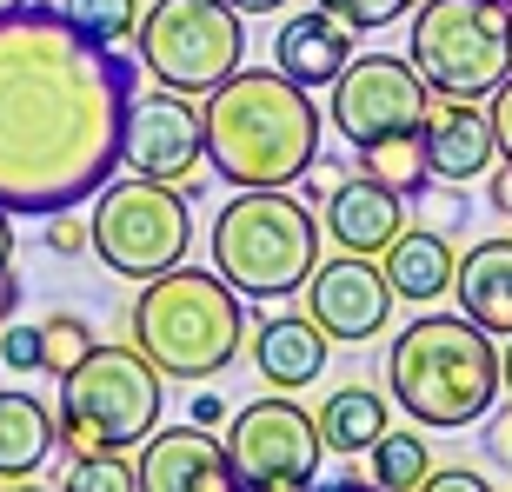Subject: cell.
Listing matches in <instances>:
<instances>
[{"instance_id": "6da1fadb", "label": "cell", "mask_w": 512, "mask_h": 492, "mask_svg": "<svg viewBox=\"0 0 512 492\" xmlns=\"http://www.w3.org/2000/svg\"><path fill=\"white\" fill-rule=\"evenodd\" d=\"M133 60L74 20L27 0L0 14V207H87L120 173Z\"/></svg>"}, {"instance_id": "7a4b0ae2", "label": "cell", "mask_w": 512, "mask_h": 492, "mask_svg": "<svg viewBox=\"0 0 512 492\" xmlns=\"http://www.w3.org/2000/svg\"><path fill=\"white\" fill-rule=\"evenodd\" d=\"M200 140L227 187H293L320 160V107L280 67H233L200 107Z\"/></svg>"}, {"instance_id": "3957f363", "label": "cell", "mask_w": 512, "mask_h": 492, "mask_svg": "<svg viewBox=\"0 0 512 492\" xmlns=\"http://www.w3.org/2000/svg\"><path fill=\"white\" fill-rule=\"evenodd\" d=\"M386 386L413 426L433 433L479 426L499 399V340L466 313H419L386 346Z\"/></svg>"}, {"instance_id": "277c9868", "label": "cell", "mask_w": 512, "mask_h": 492, "mask_svg": "<svg viewBox=\"0 0 512 492\" xmlns=\"http://www.w3.org/2000/svg\"><path fill=\"white\" fill-rule=\"evenodd\" d=\"M133 346L160 366V379H220L247 346V293H233L207 266H167L140 280V300L127 313Z\"/></svg>"}, {"instance_id": "5b68a950", "label": "cell", "mask_w": 512, "mask_h": 492, "mask_svg": "<svg viewBox=\"0 0 512 492\" xmlns=\"http://www.w3.org/2000/svg\"><path fill=\"white\" fill-rule=\"evenodd\" d=\"M320 266V220L286 187H240L213 213V273L247 300H293Z\"/></svg>"}, {"instance_id": "8992f818", "label": "cell", "mask_w": 512, "mask_h": 492, "mask_svg": "<svg viewBox=\"0 0 512 492\" xmlns=\"http://www.w3.org/2000/svg\"><path fill=\"white\" fill-rule=\"evenodd\" d=\"M167 379L140 346H87V360L60 373V413L54 433L74 459L87 453H127L160 426Z\"/></svg>"}, {"instance_id": "52a82bcc", "label": "cell", "mask_w": 512, "mask_h": 492, "mask_svg": "<svg viewBox=\"0 0 512 492\" xmlns=\"http://www.w3.org/2000/svg\"><path fill=\"white\" fill-rule=\"evenodd\" d=\"M406 60L433 94L486 100L512 74V7L506 0H419Z\"/></svg>"}, {"instance_id": "ba28073f", "label": "cell", "mask_w": 512, "mask_h": 492, "mask_svg": "<svg viewBox=\"0 0 512 492\" xmlns=\"http://www.w3.org/2000/svg\"><path fill=\"white\" fill-rule=\"evenodd\" d=\"M94 253L107 273L120 280H153V273H167V266L187 260L193 246V207L187 193L173 187V180H147V173H133L127 180H107L94 193Z\"/></svg>"}, {"instance_id": "9c48e42d", "label": "cell", "mask_w": 512, "mask_h": 492, "mask_svg": "<svg viewBox=\"0 0 512 492\" xmlns=\"http://www.w3.org/2000/svg\"><path fill=\"white\" fill-rule=\"evenodd\" d=\"M240 7L227 0H153L140 20V67L167 94L207 100L220 80L247 60V27Z\"/></svg>"}, {"instance_id": "30bf717a", "label": "cell", "mask_w": 512, "mask_h": 492, "mask_svg": "<svg viewBox=\"0 0 512 492\" xmlns=\"http://www.w3.org/2000/svg\"><path fill=\"white\" fill-rule=\"evenodd\" d=\"M227 459H233V473H240V486L300 492L320 479V459H326L320 419L273 386L266 399H247L227 419Z\"/></svg>"}, {"instance_id": "8fae6325", "label": "cell", "mask_w": 512, "mask_h": 492, "mask_svg": "<svg viewBox=\"0 0 512 492\" xmlns=\"http://www.w3.org/2000/svg\"><path fill=\"white\" fill-rule=\"evenodd\" d=\"M426 100H433V87L419 80L413 60L360 54L333 74V127H340V140H353V147L386 140V133H419Z\"/></svg>"}, {"instance_id": "7c38bea8", "label": "cell", "mask_w": 512, "mask_h": 492, "mask_svg": "<svg viewBox=\"0 0 512 492\" xmlns=\"http://www.w3.org/2000/svg\"><path fill=\"white\" fill-rule=\"evenodd\" d=\"M306 313L320 320L326 340L360 346L373 333H386L393 320V286L373 266V253H340V260H320L313 280H306Z\"/></svg>"}, {"instance_id": "4fadbf2b", "label": "cell", "mask_w": 512, "mask_h": 492, "mask_svg": "<svg viewBox=\"0 0 512 492\" xmlns=\"http://www.w3.org/2000/svg\"><path fill=\"white\" fill-rule=\"evenodd\" d=\"M207 160L200 140V114L187 107V94H133L127 100V133H120V167L147 173V180H187Z\"/></svg>"}, {"instance_id": "5bb4252c", "label": "cell", "mask_w": 512, "mask_h": 492, "mask_svg": "<svg viewBox=\"0 0 512 492\" xmlns=\"http://www.w3.org/2000/svg\"><path fill=\"white\" fill-rule=\"evenodd\" d=\"M140 492H233L240 473L227 459V439H213L207 426H153L140 446Z\"/></svg>"}, {"instance_id": "9a60e30c", "label": "cell", "mask_w": 512, "mask_h": 492, "mask_svg": "<svg viewBox=\"0 0 512 492\" xmlns=\"http://www.w3.org/2000/svg\"><path fill=\"white\" fill-rule=\"evenodd\" d=\"M419 147H426L433 180H453V187H459V180H479V173L499 160L486 107H479V100H453V94H433V100H426Z\"/></svg>"}, {"instance_id": "2e32d148", "label": "cell", "mask_w": 512, "mask_h": 492, "mask_svg": "<svg viewBox=\"0 0 512 492\" xmlns=\"http://www.w3.org/2000/svg\"><path fill=\"white\" fill-rule=\"evenodd\" d=\"M346 60H353V27L340 14H326V7L280 20V34H273V67L286 80H300V87H333V74Z\"/></svg>"}, {"instance_id": "e0dca14e", "label": "cell", "mask_w": 512, "mask_h": 492, "mask_svg": "<svg viewBox=\"0 0 512 492\" xmlns=\"http://www.w3.org/2000/svg\"><path fill=\"white\" fill-rule=\"evenodd\" d=\"M399 227H406V193L380 187L373 173L340 180V187L326 193V233H333L340 253H380Z\"/></svg>"}, {"instance_id": "ac0fdd59", "label": "cell", "mask_w": 512, "mask_h": 492, "mask_svg": "<svg viewBox=\"0 0 512 492\" xmlns=\"http://www.w3.org/2000/svg\"><path fill=\"white\" fill-rule=\"evenodd\" d=\"M253 366H260L266 386H280V393H300L313 379L326 373V333L313 313H273L260 320L253 333Z\"/></svg>"}, {"instance_id": "d6986e66", "label": "cell", "mask_w": 512, "mask_h": 492, "mask_svg": "<svg viewBox=\"0 0 512 492\" xmlns=\"http://www.w3.org/2000/svg\"><path fill=\"white\" fill-rule=\"evenodd\" d=\"M453 266H459V253L433 227H399L380 246V273L393 286V300H446L453 293Z\"/></svg>"}, {"instance_id": "ffe728a7", "label": "cell", "mask_w": 512, "mask_h": 492, "mask_svg": "<svg viewBox=\"0 0 512 492\" xmlns=\"http://www.w3.org/2000/svg\"><path fill=\"white\" fill-rule=\"evenodd\" d=\"M453 293L466 320L486 326L493 340H506L512 333V240H479L453 266Z\"/></svg>"}, {"instance_id": "44dd1931", "label": "cell", "mask_w": 512, "mask_h": 492, "mask_svg": "<svg viewBox=\"0 0 512 492\" xmlns=\"http://www.w3.org/2000/svg\"><path fill=\"white\" fill-rule=\"evenodd\" d=\"M54 446H60L54 406H40V399L20 393V386H0V479H7V486L40 479V466H47Z\"/></svg>"}, {"instance_id": "7402d4cb", "label": "cell", "mask_w": 512, "mask_h": 492, "mask_svg": "<svg viewBox=\"0 0 512 492\" xmlns=\"http://www.w3.org/2000/svg\"><path fill=\"white\" fill-rule=\"evenodd\" d=\"M386 406L373 386H340V393L320 406V439H326V453H340V459H360L373 439L386 433Z\"/></svg>"}, {"instance_id": "603a6c76", "label": "cell", "mask_w": 512, "mask_h": 492, "mask_svg": "<svg viewBox=\"0 0 512 492\" xmlns=\"http://www.w3.org/2000/svg\"><path fill=\"white\" fill-rule=\"evenodd\" d=\"M360 153V173H373L380 187H393V193H426V180H433V167H426V147H419V133H386V140H366V147H353Z\"/></svg>"}, {"instance_id": "cb8c5ba5", "label": "cell", "mask_w": 512, "mask_h": 492, "mask_svg": "<svg viewBox=\"0 0 512 492\" xmlns=\"http://www.w3.org/2000/svg\"><path fill=\"white\" fill-rule=\"evenodd\" d=\"M426 466H433V453H426L419 433H393V426H386V433L366 446V479L380 492H419Z\"/></svg>"}, {"instance_id": "d4e9b609", "label": "cell", "mask_w": 512, "mask_h": 492, "mask_svg": "<svg viewBox=\"0 0 512 492\" xmlns=\"http://www.w3.org/2000/svg\"><path fill=\"white\" fill-rule=\"evenodd\" d=\"M87 346H94V333H87V320L80 313H47L40 320V373H67V366L87 360Z\"/></svg>"}, {"instance_id": "484cf974", "label": "cell", "mask_w": 512, "mask_h": 492, "mask_svg": "<svg viewBox=\"0 0 512 492\" xmlns=\"http://www.w3.org/2000/svg\"><path fill=\"white\" fill-rule=\"evenodd\" d=\"M60 14L74 20L80 34H94V40H127L133 27H140V0H60Z\"/></svg>"}, {"instance_id": "4316f807", "label": "cell", "mask_w": 512, "mask_h": 492, "mask_svg": "<svg viewBox=\"0 0 512 492\" xmlns=\"http://www.w3.org/2000/svg\"><path fill=\"white\" fill-rule=\"evenodd\" d=\"M67 492H140V473L120 453H87V459H74Z\"/></svg>"}, {"instance_id": "83f0119b", "label": "cell", "mask_w": 512, "mask_h": 492, "mask_svg": "<svg viewBox=\"0 0 512 492\" xmlns=\"http://www.w3.org/2000/svg\"><path fill=\"white\" fill-rule=\"evenodd\" d=\"M313 7L340 14L346 27H353V34H380V27L406 20V7H419V0H313Z\"/></svg>"}, {"instance_id": "f1b7e54d", "label": "cell", "mask_w": 512, "mask_h": 492, "mask_svg": "<svg viewBox=\"0 0 512 492\" xmlns=\"http://www.w3.org/2000/svg\"><path fill=\"white\" fill-rule=\"evenodd\" d=\"M40 220H47V246H54L60 260H80V253L94 246V227H87L80 207H54V213H40Z\"/></svg>"}, {"instance_id": "f546056e", "label": "cell", "mask_w": 512, "mask_h": 492, "mask_svg": "<svg viewBox=\"0 0 512 492\" xmlns=\"http://www.w3.org/2000/svg\"><path fill=\"white\" fill-rule=\"evenodd\" d=\"M0 366L7 373H40V326L0 320Z\"/></svg>"}, {"instance_id": "4dcf8cb0", "label": "cell", "mask_w": 512, "mask_h": 492, "mask_svg": "<svg viewBox=\"0 0 512 492\" xmlns=\"http://www.w3.org/2000/svg\"><path fill=\"white\" fill-rule=\"evenodd\" d=\"M486 120H493V147H499V160L512 167V74L499 80L493 94H486Z\"/></svg>"}, {"instance_id": "1f68e13d", "label": "cell", "mask_w": 512, "mask_h": 492, "mask_svg": "<svg viewBox=\"0 0 512 492\" xmlns=\"http://www.w3.org/2000/svg\"><path fill=\"white\" fill-rule=\"evenodd\" d=\"M493 479L486 473H473V466H453V473H433L426 466V479H419V492H486Z\"/></svg>"}, {"instance_id": "d6a6232c", "label": "cell", "mask_w": 512, "mask_h": 492, "mask_svg": "<svg viewBox=\"0 0 512 492\" xmlns=\"http://www.w3.org/2000/svg\"><path fill=\"white\" fill-rule=\"evenodd\" d=\"M14 306H20V273L0 266V320H14Z\"/></svg>"}, {"instance_id": "836d02e7", "label": "cell", "mask_w": 512, "mask_h": 492, "mask_svg": "<svg viewBox=\"0 0 512 492\" xmlns=\"http://www.w3.org/2000/svg\"><path fill=\"white\" fill-rule=\"evenodd\" d=\"M220 419H227V399H213V393L193 399V426H220Z\"/></svg>"}, {"instance_id": "e575fe53", "label": "cell", "mask_w": 512, "mask_h": 492, "mask_svg": "<svg viewBox=\"0 0 512 492\" xmlns=\"http://www.w3.org/2000/svg\"><path fill=\"white\" fill-rule=\"evenodd\" d=\"M0 266H14V213L0 207Z\"/></svg>"}, {"instance_id": "d590c367", "label": "cell", "mask_w": 512, "mask_h": 492, "mask_svg": "<svg viewBox=\"0 0 512 492\" xmlns=\"http://www.w3.org/2000/svg\"><path fill=\"white\" fill-rule=\"evenodd\" d=\"M227 7H240V14H280L286 0H227Z\"/></svg>"}, {"instance_id": "8d00e7d4", "label": "cell", "mask_w": 512, "mask_h": 492, "mask_svg": "<svg viewBox=\"0 0 512 492\" xmlns=\"http://www.w3.org/2000/svg\"><path fill=\"white\" fill-rule=\"evenodd\" d=\"M499 393H512V333H506V346H499Z\"/></svg>"}, {"instance_id": "74e56055", "label": "cell", "mask_w": 512, "mask_h": 492, "mask_svg": "<svg viewBox=\"0 0 512 492\" xmlns=\"http://www.w3.org/2000/svg\"><path fill=\"white\" fill-rule=\"evenodd\" d=\"M14 7H27V0H0V14H14Z\"/></svg>"}, {"instance_id": "f35d334b", "label": "cell", "mask_w": 512, "mask_h": 492, "mask_svg": "<svg viewBox=\"0 0 512 492\" xmlns=\"http://www.w3.org/2000/svg\"><path fill=\"white\" fill-rule=\"evenodd\" d=\"M506 7H512V0H506Z\"/></svg>"}, {"instance_id": "ab89813d", "label": "cell", "mask_w": 512, "mask_h": 492, "mask_svg": "<svg viewBox=\"0 0 512 492\" xmlns=\"http://www.w3.org/2000/svg\"><path fill=\"white\" fill-rule=\"evenodd\" d=\"M506 213H512V207H506Z\"/></svg>"}]
</instances>
